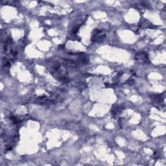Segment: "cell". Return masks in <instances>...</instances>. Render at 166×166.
I'll return each mask as SVG.
<instances>
[{"mask_svg":"<svg viewBox=\"0 0 166 166\" xmlns=\"http://www.w3.org/2000/svg\"><path fill=\"white\" fill-rule=\"evenodd\" d=\"M135 58L136 59V61H138V62H146L147 61H148L149 60L147 53L144 51H140L136 55Z\"/></svg>","mask_w":166,"mask_h":166,"instance_id":"6da1fadb","label":"cell"}]
</instances>
